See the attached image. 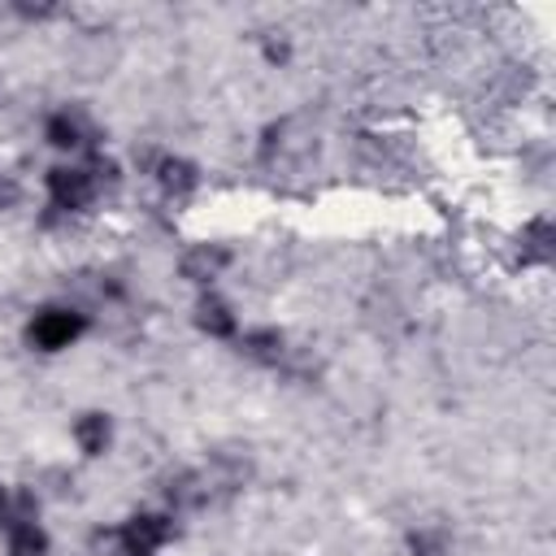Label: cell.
I'll list each match as a JSON object with an SVG mask.
<instances>
[{
	"mask_svg": "<svg viewBox=\"0 0 556 556\" xmlns=\"http://www.w3.org/2000/svg\"><path fill=\"white\" fill-rule=\"evenodd\" d=\"M17 195H22V187H17L9 174H0V208H13V204H17Z\"/></svg>",
	"mask_w": 556,
	"mask_h": 556,
	"instance_id": "5bb4252c",
	"label": "cell"
},
{
	"mask_svg": "<svg viewBox=\"0 0 556 556\" xmlns=\"http://www.w3.org/2000/svg\"><path fill=\"white\" fill-rule=\"evenodd\" d=\"M48 195H52V208L83 213L100 195V182L91 178L87 165H56V169H48Z\"/></svg>",
	"mask_w": 556,
	"mask_h": 556,
	"instance_id": "7a4b0ae2",
	"label": "cell"
},
{
	"mask_svg": "<svg viewBox=\"0 0 556 556\" xmlns=\"http://www.w3.org/2000/svg\"><path fill=\"white\" fill-rule=\"evenodd\" d=\"M156 182H161L165 195H187V191L200 182V174H195V165L182 161V156H161V161H156Z\"/></svg>",
	"mask_w": 556,
	"mask_h": 556,
	"instance_id": "30bf717a",
	"label": "cell"
},
{
	"mask_svg": "<svg viewBox=\"0 0 556 556\" xmlns=\"http://www.w3.org/2000/svg\"><path fill=\"white\" fill-rule=\"evenodd\" d=\"M408 552L413 556H447V534L443 530H413L408 534Z\"/></svg>",
	"mask_w": 556,
	"mask_h": 556,
	"instance_id": "4fadbf2b",
	"label": "cell"
},
{
	"mask_svg": "<svg viewBox=\"0 0 556 556\" xmlns=\"http://www.w3.org/2000/svg\"><path fill=\"white\" fill-rule=\"evenodd\" d=\"M239 352H243L248 361H256V365H278L282 352H287V339H282V330H274V326L248 330V334L239 339Z\"/></svg>",
	"mask_w": 556,
	"mask_h": 556,
	"instance_id": "9c48e42d",
	"label": "cell"
},
{
	"mask_svg": "<svg viewBox=\"0 0 556 556\" xmlns=\"http://www.w3.org/2000/svg\"><path fill=\"white\" fill-rule=\"evenodd\" d=\"M230 265V252L226 248H208V243H200V248H191L187 256H182V278H191V282H213L222 269Z\"/></svg>",
	"mask_w": 556,
	"mask_h": 556,
	"instance_id": "ba28073f",
	"label": "cell"
},
{
	"mask_svg": "<svg viewBox=\"0 0 556 556\" xmlns=\"http://www.w3.org/2000/svg\"><path fill=\"white\" fill-rule=\"evenodd\" d=\"M9 513V491H4V482H0V517Z\"/></svg>",
	"mask_w": 556,
	"mask_h": 556,
	"instance_id": "9a60e30c",
	"label": "cell"
},
{
	"mask_svg": "<svg viewBox=\"0 0 556 556\" xmlns=\"http://www.w3.org/2000/svg\"><path fill=\"white\" fill-rule=\"evenodd\" d=\"M43 139H48L52 148H61V152L91 148V143H96V122H91L83 109L65 104V109H56V113L43 122Z\"/></svg>",
	"mask_w": 556,
	"mask_h": 556,
	"instance_id": "277c9868",
	"label": "cell"
},
{
	"mask_svg": "<svg viewBox=\"0 0 556 556\" xmlns=\"http://www.w3.org/2000/svg\"><path fill=\"white\" fill-rule=\"evenodd\" d=\"M117 534L126 543V556H152L156 547H165L174 539V517H165V513H135Z\"/></svg>",
	"mask_w": 556,
	"mask_h": 556,
	"instance_id": "3957f363",
	"label": "cell"
},
{
	"mask_svg": "<svg viewBox=\"0 0 556 556\" xmlns=\"http://www.w3.org/2000/svg\"><path fill=\"white\" fill-rule=\"evenodd\" d=\"M195 326H200L208 339H230V334L239 330V317H235V308H230L222 295H200V304H195Z\"/></svg>",
	"mask_w": 556,
	"mask_h": 556,
	"instance_id": "8992f818",
	"label": "cell"
},
{
	"mask_svg": "<svg viewBox=\"0 0 556 556\" xmlns=\"http://www.w3.org/2000/svg\"><path fill=\"white\" fill-rule=\"evenodd\" d=\"M208 495H213V482L204 473H174L165 482V500L174 513H195L208 504Z\"/></svg>",
	"mask_w": 556,
	"mask_h": 556,
	"instance_id": "5b68a950",
	"label": "cell"
},
{
	"mask_svg": "<svg viewBox=\"0 0 556 556\" xmlns=\"http://www.w3.org/2000/svg\"><path fill=\"white\" fill-rule=\"evenodd\" d=\"M4 530H9V556H48V534L35 517L30 521H4Z\"/></svg>",
	"mask_w": 556,
	"mask_h": 556,
	"instance_id": "8fae6325",
	"label": "cell"
},
{
	"mask_svg": "<svg viewBox=\"0 0 556 556\" xmlns=\"http://www.w3.org/2000/svg\"><path fill=\"white\" fill-rule=\"evenodd\" d=\"M83 330H87V317H83L78 308H39V313L30 317V326H26V339H30V348H39V352H61V348H70Z\"/></svg>",
	"mask_w": 556,
	"mask_h": 556,
	"instance_id": "6da1fadb",
	"label": "cell"
},
{
	"mask_svg": "<svg viewBox=\"0 0 556 556\" xmlns=\"http://www.w3.org/2000/svg\"><path fill=\"white\" fill-rule=\"evenodd\" d=\"M74 443L83 447V456H104L113 443V421L109 413H83L74 421Z\"/></svg>",
	"mask_w": 556,
	"mask_h": 556,
	"instance_id": "52a82bcc",
	"label": "cell"
},
{
	"mask_svg": "<svg viewBox=\"0 0 556 556\" xmlns=\"http://www.w3.org/2000/svg\"><path fill=\"white\" fill-rule=\"evenodd\" d=\"M521 256L526 261H552V222L547 217H534L521 230Z\"/></svg>",
	"mask_w": 556,
	"mask_h": 556,
	"instance_id": "7c38bea8",
	"label": "cell"
}]
</instances>
